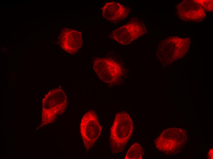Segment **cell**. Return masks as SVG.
Returning <instances> with one entry per match:
<instances>
[{
	"label": "cell",
	"mask_w": 213,
	"mask_h": 159,
	"mask_svg": "<svg viewBox=\"0 0 213 159\" xmlns=\"http://www.w3.org/2000/svg\"><path fill=\"white\" fill-rule=\"evenodd\" d=\"M59 39L62 48L70 54L76 53L83 43L81 33L67 28L62 31Z\"/></svg>",
	"instance_id": "6"
},
{
	"label": "cell",
	"mask_w": 213,
	"mask_h": 159,
	"mask_svg": "<svg viewBox=\"0 0 213 159\" xmlns=\"http://www.w3.org/2000/svg\"><path fill=\"white\" fill-rule=\"evenodd\" d=\"M93 68L102 82L110 86L122 85L129 73L122 58L98 57L93 62Z\"/></svg>",
	"instance_id": "1"
},
{
	"label": "cell",
	"mask_w": 213,
	"mask_h": 159,
	"mask_svg": "<svg viewBox=\"0 0 213 159\" xmlns=\"http://www.w3.org/2000/svg\"><path fill=\"white\" fill-rule=\"evenodd\" d=\"M146 32V29L142 21L134 17L126 24L112 31L110 37L120 44L128 45L144 35Z\"/></svg>",
	"instance_id": "5"
},
{
	"label": "cell",
	"mask_w": 213,
	"mask_h": 159,
	"mask_svg": "<svg viewBox=\"0 0 213 159\" xmlns=\"http://www.w3.org/2000/svg\"><path fill=\"white\" fill-rule=\"evenodd\" d=\"M130 11L126 6L114 2H106L102 8V15L106 20L117 24L124 20Z\"/></svg>",
	"instance_id": "7"
},
{
	"label": "cell",
	"mask_w": 213,
	"mask_h": 159,
	"mask_svg": "<svg viewBox=\"0 0 213 159\" xmlns=\"http://www.w3.org/2000/svg\"><path fill=\"white\" fill-rule=\"evenodd\" d=\"M102 129L95 111L91 110L85 113L80 123V131L84 145L87 151L93 147L100 136Z\"/></svg>",
	"instance_id": "4"
},
{
	"label": "cell",
	"mask_w": 213,
	"mask_h": 159,
	"mask_svg": "<svg viewBox=\"0 0 213 159\" xmlns=\"http://www.w3.org/2000/svg\"><path fill=\"white\" fill-rule=\"evenodd\" d=\"M144 154V150L137 142L132 145L128 149L125 157V159H141Z\"/></svg>",
	"instance_id": "8"
},
{
	"label": "cell",
	"mask_w": 213,
	"mask_h": 159,
	"mask_svg": "<svg viewBox=\"0 0 213 159\" xmlns=\"http://www.w3.org/2000/svg\"><path fill=\"white\" fill-rule=\"evenodd\" d=\"M133 124L130 115L125 111L115 115L110 130L109 144L114 154L125 150L133 132Z\"/></svg>",
	"instance_id": "2"
},
{
	"label": "cell",
	"mask_w": 213,
	"mask_h": 159,
	"mask_svg": "<svg viewBox=\"0 0 213 159\" xmlns=\"http://www.w3.org/2000/svg\"><path fill=\"white\" fill-rule=\"evenodd\" d=\"M68 105L67 96L61 88L49 91L43 100L42 118L43 124L53 122L63 113Z\"/></svg>",
	"instance_id": "3"
}]
</instances>
